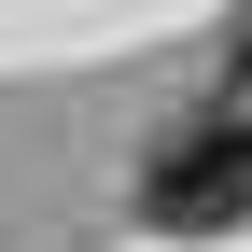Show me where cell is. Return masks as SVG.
Wrapping results in <instances>:
<instances>
[{"label":"cell","mask_w":252,"mask_h":252,"mask_svg":"<svg viewBox=\"0 0 252 252\" xmlns=\"http://www.w3.org/2000/svg\"><path fill=\"white\" fill-rule=\"evenodd\" d=\"M140 210L168 238H224V224H252V126H182L168 154H140Z\"/></svg>","instance_id":"cell-1"},{"label":"cell","mask_w":252,"mask_h":252,"mask_svg":"<svg viewBox=\"0 0 252 252\" xmlns=\"http://www.w3.org/2000/svg\"><path fill=\"white\" fill-rule=\"evenodd\" d=\"M224 70H252V0H238V14H224Z\"/></svg>","instance_id":"cell-2"}]
</instances>
